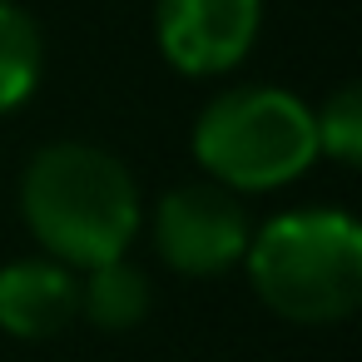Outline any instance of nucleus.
Here are the masks:
<instances>
[{
  "instance_id": "nucleus-6",
  "label": "nucleus",
  "mask_w": 362,
  "mask_h": 362,
  "mask_svg": "<svg viewBox=\"0 0 362 362\" xmlns=\"http://www.w3.org/2000/svg\"><path fill=\"white\" fill-rule=\"evenodd\" d=\"M80 278L55 258H16L0 268V327L11 337L40 342L75 322Z\"/></svg>"
},
{
  "instance_id": "nucleus-9",
  "label": "nucleus",
  "mask_w": 362,
  "mask_h": 362,
  "mask_svg": "<svg viewBox=\"0 0 362 362\" xmlns=\"http://www.w3.org/2000/svg\"><path fill=\"white\" fill-rule=\"evenodd\" d=\"M313 124H317V154L337 159L342 169L362 159V95L352 85L332 90L322 110H313Z\"/></svg>"
},
{
  "instance_id": "nucleus-8",
  "label": "nucleus",
  "mask_w": 362,
  "mask_h": 362,
  "mask_svg": "<svg viewBox=\"0 0 362 362\" xmlns=\"http://www.w3.org/2000/svg\"><path fill=\"white\" fill-rule=\"evenodd\" d=\"M40 65H45L40 25L30 21L25 6H16V0H0V115L21 110V105L35 95Z\"/></svg>"
},
{
  "instance_id": "nucleus-7",
  "label": "nucleus",
  "mask_w": 362,
  "mask_h": 362,
  "mask_svg": "<svg viewBox=\"0 0 362 362\" xmlns=\"http://www.w3.org/2000/svg\"><path fill=\"white\" fill-rule=\"evenodd\" d=\"M149 303H154L149 278H144L134 263H124V258H110V263L90 268V278L80 283V313H85L95 327H105V332H129V327H139V322L149 317Z\"/></svg>"
},
{
  "instance_id": "nucleus-4",
  "label": "nucleus",
  "mask_w": 362,
  "mask_h": 362,
  "mask_svg": "<svg viewBox=\"0 0 362 362\" xmlns=\"http://www.w3.org/2000/svg\"><path fill=\"white\" fill-rule=\"evenodd\" d=\"M248 214L238 194L209 184H179L154 204V248L174 273L218 278L248 253Z\"/></svg>"
},
{
  "instance_id": "nucleus-1",
  "label": "nucleus",
  "mask_w": 362,
  "mask_h": 362,
  "mask_svg": "<svg viewBox=\"0 0 362 362\" xmlns=\"http://www.w3.org/2000/svg\"><path fill=\"white\" fill-rule=\"evenodd\" d=\"M21 214L45 258L65 268H100L124 258L139 233V189L124 159L100 144H45L21 174Z\"/></svg>"
},
{
  "instance_id": "nucleus-2",
  "label": "nucleus",
  "mask_w": 362,
  "mask_h": 362,
  "mask_svg": "<svg viewBox=\"0 0 362 362\" xmlns=\"http://www.w3.org/2000/svg\"><path fill=\"white\" fill-rule=\"evenodd\" d=\"M248 278L288 322H342L362 298V228L342 209H293L248 238Z\"/></svg>"
},
{
  "instance_id": "nucleus-5",
  "label": "nucleus",
  "mask_w": 362,
  "mask_h": 362,
  "mask_svg": "<svg viewBox=\"0 0 362 362\" xmlns=\"http://www.w3.org/2000/svg\"><path fill=\"white\" fill-rule=\"evenodd\" d=\"M263 25V0H154V35L164 60L189 75H223L243 65Z\"/></svg>"
},
{
  "instance_id": "nucleus-3",
  "label": "nucleus",
  "mask_w": 362,
  "mask_h": 362,
  "mask_svg": "<svg viewBox=\"0 0 362 362\" xmlns=\"http://www.w3.org/2000/svg\"><path fill=\"white\" fill-rule=\"evenodd\" d=\"M194 159L228 194H268L303 179L317 159L313 105L278 85H243L204 105Z\"/></svg>"
}]
</instances>
